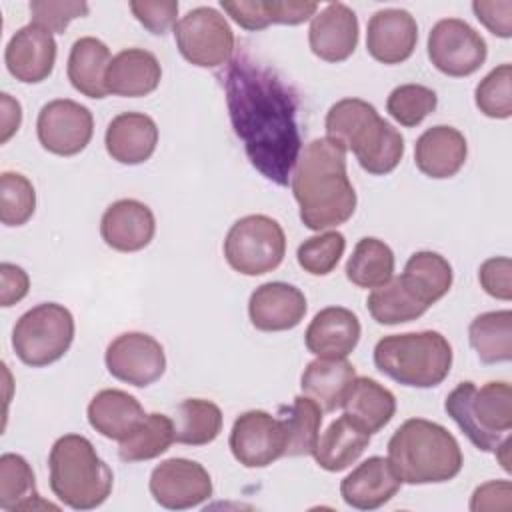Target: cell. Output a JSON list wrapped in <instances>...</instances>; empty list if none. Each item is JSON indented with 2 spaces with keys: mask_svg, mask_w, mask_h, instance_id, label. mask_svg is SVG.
<instances>
[{
  "mask_svg": "<svg viewBox=\"0 0 512 512\" xmlns=\"http://www.w3.org/2000/svg\"><path fill=\"white\" fill-rule=\"evenodd\" d=\"M428 58L446 76H470L486 62V40L466 20H438L428 34Z\"/></svg>",
  "mask_w": 512,
  "mask_h": 512,
  "instance_id": "8fae6325",
  "label": "cell"
},
{
  "mask_svg": "<svg viewBox=\"0 0 512 512\" xmlns=\"http://www.w3.org/2000/svg\"><path fill=\"white\" fill-rule=\"evenodd\" d=\"M468 340L484 364L510 362L512 358V312L492 310L478 314L468 326Z\"/></svg>",
  "mask_w": 512,
  "mask_h": 512,
  "instance_id": "d6a6232c",
  "label": "cell"
},
{
  "mask_svg": "<svg viewBox=\"0 0 512 512\" xmlns=\"http://www.w3.org/2000/svg\"><path fill=\"white\" fill-rule=\"evenodd\" d=\"M400 486L402 480L390 460L370 456L340 482V496L356 510H376L390 502L398 494Z\"/></svg>",
  "mask_w": 512,
  "mask_h": 512,
  "instance_id": "44dd1931",
  "label": "cell"
},
{
  "mask_svg": "<svg viewBox=\"0 0 512 512\" xmlns=\"http://www.w3.org/2000/svg\"><path fill=\"white\" fill-rule=\"evenodd\" d=\"M0 508L8 512L38 508L58 510L56 504L40 498L28 460L12 452L0 456Z\"/></svg>",
  "mask_w": 512,
  "mask_h": 512,
  "instance_id": "1f68e13d",
  "label": "cell"
},
{
  "mask_svg": "<svg viewBox=\"0 0 512 512\" xmlns=\"http://www.w3.org/2000/svg\"><path fill=\"white\" fill-rule=\"evenodd\" d=\"M234 134L250 164L270 182L288 186L302 152L298 94L270 66L238 50L218 74Z\"/></svg>",
  "mask_w": 512,
  "mask_h": 512,
  "instance_id": "6da1fadb",
  "label": "cell"
},
{
  "mask_svg": "<svg viewBox=\"0 0 512 512\" xmlns=\"http://www.w3.org/2000/svg\"><path fill=\"white\" fill-rule=\"evenodd\" d=\"M174 442V422L166 414H146L142 424L120 440L118 456L124 462H144L164 454Z\"/></svg>",
  "mask_w": 512,
  "mask_h": 512,
  "instance_id": "74e56055",
  "label": "cell"
},
{
  "mask_svg": "<svg viewBox=\"0 0 512 512\" xmlns=\"http://www.w3.org/2000/svg\"><path fill=\"white\" fill-rule=\"evenodd\" d=\"M322 408L310 396H296L292 406L280 418L286 432L284 456H310L320 438Z\"/></svg>",
  "mask_w": 512,
  "mask_h": 512,
  "instance_id": "8d00e7d4",
  "label": "cell"
},
{
  "mask_svg": "<svg viewBox=\"0 0 512 512\" xmlns=\"http://www.w3.org/2000/svg\"><path fill=\"white\" fill-rule=\"evenodd\" d=\"M308 44L324 62H344L358 46V18L342 2L326 4L314 14L308 28Z\"/></svg>",
  "mask_w": 512,
  "mask_h": 512,
  "instance_id": "2e32d148",
  "label": "cell"
},
{
  "mask_svg": "<svg viewBox=\"0 0 512 512\" xmlns=\"http://www.w3.org/2000/svg\"><path fill=\"white\" fill-rule=\"evenodd\" d=\"M106 152L120 164L146 162L158 144V126L144 112H122L114 116L104 134Z\"/></svg>",
  "mask_w": 512,
  "mask_h": 512,
  "instance_id": "cb8c5ba5",
  "label": "cell"
},
{
  "mask_svg": "<svg viewBox=\"0 0 512 512\" xmlns=\"http://www.w3.org/2000/svg\"><path fill=\"white\" fill-rule=\"evenodd\" d=\"M418 42V24L408 10L384 8L370 16L366 28V50L382 64L408 60Z\"/></svg>",
  "mask_w": 512,
  "mask_h": 512,
  "instance_id": "ac0fdd59",
  "label": "cell"
},
{
  "mask_svg": "<svg viewBox=\"0 0 512 512\" xmlns=\"http://www.w3.org/2000/svg\"><path fill=\"white\" fill-rule=\"evenodd\" d=\"M468 156V144L460 130L438 124L422 132L414 144L416 168L434 180L452 178L460 172Z\"/></svg>",
  "mask_w": 512,
  "mask_h": 512,
  "instance_id": "603a6c76",
  "label": "cell"
},
{
  "mask_svg": "<svg viewBox=\"0 0 512 512\" xmlns=\"http://www.w3.org/2000/svg\"><path fill=\"white\" fill-rule=\"evenodd\" d=\"M174 440L188 446H204L222 432V410L212 400L188 398L176 406Z\"/></svg>",
  "mask_w": 512,
  "mask_h": 512,
  "instance_id": "836d02e7",
  "label": "cell"
},
{
  "mask_svg": "<svg viewBox=\"0 0 512 512\" xmlns=\"http://www.w3.org/2000/svg\"><path fill=\"white\" fill-rule=\"evenodd\" d=\"M292 194L308 230L344 224L356 210V192L346 172V150L330 138L308 142L292 170Z\"/></svg>",
  "mask_w": 512,
  "mask_h": 512,
  "instance_id": "7a4b0ae2",
  "label": "cell"
},
{
  "mask_svg": "<svg viewBox=\"0 0 512 512\" xmlns=\"http://www.w3.org/2000/svg\"><path fill=\"white\" fill-rule=\"evenodd\" d=\"M162 78L158 58L144 48H124L108 64L106 90L122 98L152 94Z\"/></svg>",
  "mask_w": 512,
  "mask_h": 512,
  "instance_id": "d4e9b609",
  "label": "cell"
},
{
  "mask_svg": "<svg viewBox=\"0 0 512 512\" xmlns=\"http://www.w3.org/2000/svg\"><path fill=\"white\" fill-rule=\"evenodd\" d=\"M472 10L476 18L494 34L500 38L512 36V0H474Z\"/></svg>",
  "mask_w": 512,
  "mask_h": 512,
  "instance_id": "7dc6e473",
  "label": "cell"
},
{
  "mask_svg": "<svg viewBox=\"0 0 512 512\" xmlns=\"http://www.w3.org/2000/svg\"><path fill=\"white\" fill-rule=\"evenodd\" d=\"M222 10L244 30H264L272 22V0H222Z\"/></svg>",
  "mask_w": 512,
  "mask_h": 512,
  "instance_id": "bcb514c9",
  "label": "cell"
},
{
  "mask_svg": "<svg viewBox=\"0 0 512 512\" xmlns=\"http://www.w3.org/2000/svg\"><path fill=\"white\" fill-rule=\"evenodd\" d=\"M150 494L162 508L186 510L200 506L212 496L208 470L188 458H168L150 474Z\"/></svg>",
  "mask_w": 512,
  "mask_h": 512,
  "instance_id": "9a60e30c",
  "label": "cell"
},
{
  "mask_svg": "<svg viewBox=\"0 0 512 512\" xmlns=\"http://www.w3.org/2000/svg\"><path fill=\"white\" fill-rule=\"evenodd\" d=\"M36 210V192L32 182L20 172H2L0 176V220L4 226L26 224Z\"/></svg>",
  "mask_w": 512,
  "mask_h": 512,
  "instance_id": "ab89813d",
  "label": "cell"
},
{
  "mask_svg": "<svg viewBox=\"0 0 512 512\" xmlns=\"http://www.w3.org/2000/svg\"><path fill=\"white\" fill-rule=\"evenodd\" d=\"M174 40L182 58L198 68L226 66L234 54V32L228 20L210 6L186 12L174 26Z\"/></svg>",
  "mask_w": 512,
  "mask_h": 512,
  "instance_id": "30bf717a",
  "label": "cell"
},
{
  "mask_svg": "<svg viewBox=\"0 0 512 512\" xmlns=\"http://www.w3.org/2000/svg\"><path fill=\"white\" fill-rule=\"evenodd\" d=\"M50 490L68 508L92 510L112 492L114 474L82 434L60 436L48 456Z\"/></svg>",
  "mask_w": 512,
  "mask_h": 512,
  "instance_id": "5b68a950",
  "label": "cell"
},
{
  "mask_svg": "<svg viewBox=\"0 0 512 512\" xmlns=\"http://www.w3.org/2000/svg\"><path fill=\"white\" fill-rule=\"evenodd\" d=\"M28 8L32 14V24L48 30L50 34H64L66 26L74 18H82L90 10L86 2L74 0H32Z\"/></svg>",
  "mask_w": 512,
  "mask_h": 512,
  "instance_id": "7bdbcfd3",
  "label": "cell"
},
{
  "mask_svg": "<svg viewBox=\"0 0 512 512\" xmlns=\"http://www.w3.org/2000/svg\"><path fill=\"white\" fill-rule=\"evenodd\" d=\"M374 364L402 386L434 388L450 374L452 346L436 330L390 334L376 342Z\"/></svg>",
  "mask_w": 512,
  "mask_h": 512,
  "instance_id": "8992f818",
  "label": "cell"
},
{
  "mask_svg": "<svg viewBox=\"0 0 512 512\" xmlns=\"http://www.w3.org/2000/svg\"><path fill=\"white\" fill-rule=\"evenodd\" d=\"M476 108L496 120L512 116V66L500 64L490 70L474 90Z\"/></svg>",
  "mask_w": 512,
  "mask_h": 512,
  "instance_id": "b9f144b4",
  "label": "cell"
},
{
  "mask_svg": "<svg viewBox=\"0 0 512 512\" xmlns=\"http://www.w3.org/2000/svg\"><path fill=\"white\" fill-rule=\"evenodd\" d=\"M90 426L110 440H124L146 418L142 404L128 392L118 388H104L94 394L88 404Z\"/></svg>",
  "mask_w": 512,
  "mask_h": 512,
  "instance_id": "484cf974",
  "label": "cell"
},
{
  "mask_svg": "<svg viewBox=\"0 0 512 512\" xmlns=\"http://www.w3.org/2000/svg\"><path fill=\"white\" fill-rule=\"evenodd\" d=\"M4 62L16 80L38 84L54 70L56 40L48 30L30 22L16 30L8 40Z\"/></svg>",
  "mask_w": 512,
  "mask_h": 512,
  "instance_id": "d6986e66",
  "label": "cell"
},
{
  "mask_svg": "<svg viewBox=\"0 0 512 512\" xmlns=\"http://www.w3.org/2000/svg\"><path fill=\"white\" fill-rule=\"evenodd\" d=\"M156 232L152 210L134 198L112 202L100 220L102 240L118 252H138L146 248Z\"/></svg>",
  "mask_w": 512,
  "mask_h": 512,
  "instance_id": "ffe728a7",
  "label": "cell"
},
{
  "mask_svg": "<svg viewBox=\"0 0 512 512\" xmlns=\"http://www.w3.org/2000/svg\"><path fill=\"white\" fill-rule=\"evenodd\" d=\"M446 414L482 452H494L512 430V388L504 380L460 382L444 400Z\"/></svg>",
  "mask_w": 512,
  "mask_h": 512,
  "instance_id": "52a82bcc",
  "label": "cell"
},
{
  "mask_svg": "<svg viewBox=\"0 0 512 512\" xmlns=\"http://www.w3.org/2000/svg\"><path fill=\"white\" fill-rule=\"evenodd\" d=\"M400 280L422 304L430 308L448 294L454 272L450 262L442 254L432 250H420L408 258Z\"/></svg>",
  "mask_w": 512,
  "mask_h": 512,
  "instance_id": "4dcf8cb0",
  "label": "cell"
},
{
  "mask_svg": "<svg viewBox=\"0 0 512 512\" xmlns=\"http://www.w3.org/2000/svg\"><path fill=\"white\" fill-rule=\"evenodd\" d=\"M360 332V320L352 310L328 306L310 320L304 344L318 358H346L358 346Z\"/></svg>",
  "mask_w": 512,
  "mask_h": 512,
  "instance_id": "7402d4cb",
  "label": "cell"
},
{
  "mask_svg": "<svg viewBox=\"0 0 512 512\" xmlns=\"http://www.w3.org/2000/svg\"><path fill=\"white\" fill-rule=\"evenodd\" d=\"M284 254V230L266 214H248L236 220L224 238L228 266L244 276H262L276 270Z\"/></svg>",
  "mask_w": 512,
  "mask_h": 512,
  "instance_id": "9c48e42d",
  "label": "cell"
},
{
  "mask_svg": "<svg viewBox=\"0 0 512 512\" xmlns=\"http://www.w3.org/2000/svg\"><path fill=\"white\" fill-rule=\"evenodd\" d=\"M104 362L116 380L136 388L154 384L166 370L162 344L144 332H124L116 336L106 348Z\"/></svg>",
  "mask_w": 512,
  "mask_h": 512,
  "instance_id": "4fadbf2b",
  "label": "cell"
},
{
  "mask_svg": "<svg viewBox=\"0 0 512 512\" xmlns=\"http://www.w3.org/2000/svg\"><path fill=\"white\" fill-rule=\"evenodd\" d=\"M438 106V96L432 88L422 84H400L396 86L388 100L386 112L406 128L418 126L428 114H432Z\"/></svg>",
  "mask_w": 512,
  "mask_h": 512,
  "instance_id": "f35d334b",
  "label": "cell"
},
{
  "mask_svg": "<svg viewBox=\"0 0 512 512\" xmlns=\"http://www.w3.org/2000/svg\"><path fill=\"white\" fill-rule=\"evenodd\" d=\"M478 280L482 290L498 300L512 298V262L508 256H494L480 264Z\"/></svg>",
  "mask_w": 512,
  "mask_h": 512,
  "instance_id": "f6af8a7d",
  "label": "cell"
},
{
  "mask_svg": "<svg viewBox=\"0 0 512 512\" xmlns=\"http://www.w3.org/2000/svg\"><path fill=\"white\" fill-rule=\"evenodd\" d=\"M388 460L406 484L448 482L464 464L458 440L426 418H410L396 428L388 440Z\"/></svg>",
  "mask_w": 512,
  "mask_h": 512,
  "instance_id": "277c9868",
  "label": "cell"
},
{
  "mask_svg": "<svg viewBox=\"0 0 512 512\" xmlns=\"http://www.w3.org/2000/svg\"><path fill=\"white\" fill-rule=\"evenodd\" d=\"M354 378L356 368L346 358H316L304 368L300 388L324 412H334L342 406Z\"/></svg>",
  "mask_w": 512,
  "mask_h": 512,
  "instance_id": "83f0119b",
  "label": "cell"
},
{
  "mask_svg": "<svg viewBox=\"0 0 512 512\" xmlns=\"http://www.w3.org/2000/svg\"><path fill=\"white\" fill-rule=\"evenodd\" d=\"M512 484L510 480H490L478 486L470 500L472 512L484 510H510L512 506Z\"/></svg>",
  "mask_w": 512,
  "mask_h": 512,
  "instance_id": "c3c4849f",
  "label": "cell"
},
{
  "mask_svg": "<svg viewBox=\"0 0 512 512\" xmlns=\"http://www.w3.org/2000/svg\"><path fill=\"white\" fill-rule=\"evenodd\" d=\"M344 414L358 422L368 434L382 430L396 414L394 394L368 376H356L344 402Z\"/></svg>",
  "mask_w": 512,
  "mask_h": 512,
  "instance_id": "f546056e",
  "label": "cell"
},
{
  "mask_svg": "<svg viewBox=\"0 0 512 512\" xmlns=\"http://www.w3.org/2000/svg\"><path fill=\"white\" fill-rule=\"evenodd\" d=\"M180 4L176 0H132L134 18L152 34L162 36L176 26Z\"/></svg>",
  "mask_w": 512,
  "mask_h": 512,
  "instance_id": "ee69618b",
  "label": "cell"
},
{
  "mask_svg": "<svg viewBox=\"0 0 512 512\" xmlns=\"http://www.w3.org/2000/svg\"><path fill=\"white\" fill-rule=\"evenodd\" d=\"M30 288V278L24 272V268L2 262L0 264V306L8 308L16 302H20Z\"/></svg>",
  "mask_w": 512,
  "mask_h": 512,
  "instance_id": "681fc988",
  "label": "cell"
},
{
  "mask_svg": "<svg viewBox=\"0 0 512 512\" xmlns=\"http://www.w3.org/2000/svg\"><path fill=\"white\" fill-rule=\"evenodd\" d=\"M370 436L348 414L338 416L318 438L314 448L316 464L326 472H342L352 466L370 444Z\"/></svg>",
  "mask_w": 512,
  "mask_h": 512,
  "instance_id": "4316f807",
  "label": "cell"
},
{
  "mask_svg": "<svg viewBox=\"0 0 512 512\" xmlns=\"http://www.w3.org/2000/svg\"><path fill=\"white\" fill-rule=\"evenodd\" d=\"M228 446L232 456L246 468L270 466L286 450L282 420L266 410H248L234 420Z\"/></svg>",
  "mask_w": 512,
  "mask_h": 512,
  "instance_id": "5bb4252c",
  "label": "cell"
},
{
  "mask_svg": "<svg viewBox=\"0 0 512 512\" xmlns=\"http://www.w3.org/2000/svg\"><path fill=\"white\" fill-rule=\"evenodd\" d=\"M346 250V238L338 230L322 232L316 236L306 238L296 252L298 264L304 272L312 276H326L330 274Z\"/></svg>",
  "mask_w": 512,
  "mask_h": 512,
  "instance_id": "60d3db41",
  "label": "cell"
},
{
  "mask_svg": "<svg viewBox=\"0 0 512 512\" xmlns=\"http://www.w3.org/2000/svg\"><path fill=\"white\" fill-rule=\"evenodd\" d=\"M74 340V316L58 302H42L24 312L12 330L16 356L32 368L60 360Z\"/></svg>",
  "mask_w": 512,
  "mask_h": 512,
  "instance_id": "ba28073f",
  "label": "cell"
},
{
  "mask_svg": "<svg viewBox=\"0 0 512 512\" xmlns=\"http://www.w3.org/2000/svg\"><path fill=\"white\" fill-rule=\"evenodd\" d=\"M394 276L392 248L372 236L358 240L346 262V278L358 288H378Z\"/></svg>",
  "mask_w": 512,
  "mask_h": 512,
  "instance_id": "e575fe53",
  "label": "cell"
},
{
  "mask_svg": "<svg viewBox=\"0 0 512 512\" xmlns=\"http://www.w3.org/2000/svg\"><path fill=\"white\" fill-rule=\"evenodd\" d=\"M366 308L370 316L384 326L404 324L426 314L428 306L422 304L400 280L392 276L386 284L374 288L366 298Z\"/></svg>",
  "mask_w": 512,
  "mask_h": 512,
  "instance_id": "d590c367",
  "label": "cell"
},
{
  "mask_svg": "<svg viewBox=\"0 0 512 512\" xmlns=\"http://www.w3.org/2000/svg\"><path fill=\"white\" fill-rule=\"evenodd\" d=\"M0 108H2V118H0V144H6L20 128L22 122V106L18 100H14L10 94L2 92L0 94Z\"/></svg>",
  "mask_w": 512,
  "mask_h": 512,
  "instance_id": "f907efd6",
  "label": "cell"
},
{
  "mask_svg": "<svg viewBox=\"0 0 512 512\" xmlns=\"http://www.w3.org/2000/svg\"><path fill=\"white\" fill-rule=\"evenodd\" d=\"M38 142L56 156L80 154L92 140V112L70 98H56L42 106L36 120Z\"/></svg>",
  "mask_w": 512,
  "mask_h": 512,
  "instance_id": "7c38bea8",
  "label": "cell"
},
{
  "mask_svg": "<svg viewBox=\"0 0 512 512\" xmlns=\"http://www.w3.org/2000/svg\"><path fill=\"white\" fill-rule=\"evenodd\" d=\"M324 126L326 138L350 150L362 170L372 176L390 174L404 156L402 134L366 100H338L330 106Z\"/></svg>",
  "mask_w": 512,
  "mask_h": 512,
  "instance_id": "3957f363",
  "label": "cell"
},
{
  "mask_svg": "<svg viewBox=\"0 0 512 512\" xmlns=\"http://www.w3.org/2000/svg\"><path fill=\"white\" fill-rule=\"evenodd\" d=\"M110 48L94 38L82 36L78 38L68 56V80L80 94L100 100L108 94L106 90V70L110 64Z\"/></svg>",
  "mask_w": 512,
  "mask_h": 512,
  "instance_id": "f1b7e54d",
  "label": "cell"
},
{
  "mask_svg": "<svg viewBox=\"0 0 512 512\" xmlns=\"http://www.w3.org/2000/svg\"><path fill=\"white\" fill-rule=\"evenodd\" d=\"M308 310L300 288L286 282L260 284L248 300V316L256 330L282 332L296 328Z\"/></svg>",
  "mask_w": 512,
  "mask_h": 512,
  "instance_id": "e0dca14e",
  "label": "cell"
},
{
  "mask_svg": "<svg viewBox=\"0 0 512 512\" xmlns=\"http://www.w3.org/2000/svg\"><path fill=\"white\" fill-rule=\"evenodd\" d=\"M510 446H512V438L506 436V438L500 442V446L494 450V454L498 456V460H500V464H502V468H504L506 472H510Z\"/></svg>",
  "mask_w": 512,
  "mask_h": 512,
  "instance_id": "816d5d0a",
  "label": "cell"
}]
</instances>
